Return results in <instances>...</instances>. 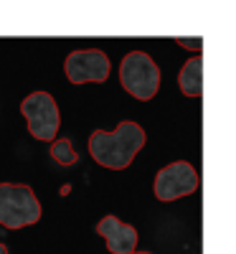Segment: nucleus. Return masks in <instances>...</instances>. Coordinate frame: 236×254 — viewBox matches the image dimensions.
Listing matches in <instances>:
<instances>
[{
  "instance_id": "f257e3e1",
  "label": "nucleus",
  "mask_w": 236,
  "mask_h": 254,
  "mask_svg": "<svg viewBox=\"0 0 236 254\" xmlns=\"http://www.w3.org/2000/svg\"><path fill=\"white\" fill-rule=\"evenodd\" d=\"M145 142H147V135L142 127L132 120H124L112 132L94 130L89 135V155L102 168L124 171V168H130L135 155L145 147Z\"/></svg>"
},
{
  "instance_id": "f03ea898",
  "label": "nucleus",
  "mask_w": 236,
  "mask_h": 254,
  "mask_svg": "<svg viewBox=\"0 0 236 254\" xmlns=\"http://www.w3.org/2000/svg\"><path fill=\"white\" fill-rule=\"evenodd\" d=\"M119 84L130 97L150 102L160 89V69L145 51H130L119 61Z\"/></svg>"
},
{
  "instance_id": "7ed1b4c3",
  "label": "nucleus",
  "mask_w": 236,
  "mask_h": 254,
  "mask_svg": "<svg viewBox=\"0 0 236 254\" xmlns=\"http://www.w3.org/2000/svg\"><path fill=\"white\" fill-rule=\"evenodd\" d=\"M41 203L31 186L0 183V224L5 229H23L38 224Z\"/></svg>"
},
{
  "instance_id": "20e7f679",
  "label": "nucleus",
  "mask_w": 236,
  "mask_h": 254,
  "mask_svg": "<svg viewBox=\"0 0 236 254\" xmlns=\"http://www.w3.org/2000/svg\"><path fill=\"white\" fill-rule=\"evenodd\" d=\"M201 188V176L198 171L193 168L188 160H176V163H168L165 168H160L153 190H155V198L163 203L170 201H178L183 196H190Z\"/></svg>"
},
{
  "instance_id": "39448f33",
  "label": "nucleus",
  "mask_w": 236,
  "mask_h": 254,
  "mask_svg": "<svg viewBox=\"0 0 236 254\" xmlns=\"http://www.w3.org/2000/svg\"><path fill=\"white\" fill-rule=\"evenodd\" d=\"M20 112L28 120V132L36 140L51 142L56 140L59 125H61V112L59 104L49 92H33L20 102Z\"/></svg>"
},
{
  "instance_id": "423d86ee",
  "label": "nucleus",
  "mask_w": 236,
  "mask_h": 254,
  "mask_svg": "<svg viewBox=\"0 0 236 254\" xmlns=\"http://www.w3.org/2000/svg\"><path fill=\"white\" fill-rule=\"evenodd\" d=\"M63 71L71 84H104L110 79L112 64L99 49H79L66 56Z\"/></svg>"
},
{
  "instance_id": "0eeeda50",
  "label": "nucleus",
  "mask_w": 236,
  "mask_h": 254,
  "mask_svg": "<svg viewBox=\"0 0 236 254\" xmlns=\"http://www.w3.org/2000/svg\"><path fill=\"white\" fill-rule=\"evenodd\" d=\"M97 234L104 237L107 249L112 254H132L137 249V229L132 224H124L117 216H104L97 224Z\"/></svg>"
},
{
  "instance_id": "6e6552de",
  "label": "nucleus",
  "mask_w": 236,
  "mask_h": 254,
  "mask_svg": "<svg viewBox=\"0 0 236 254\" xmlns=\"http://www.w3.org/2000/svg\"><path fill=\"white\" fill-rule=\"evenodd\" d=\"M178 87L185 97L198 99L203 94V59L193 56L190 61L183 64V69L178 74Z\"/></svg>"
},
{
  "instance_id": "1a4fd4ad",
  "label": "nucleus",
  "mask_w": 236,
  "mask_h": 254,
  "mask_svg": "<svg viewBox=\"0 0 236 254\" xmlns=\"http://www.w3.org/2000/svg\"><path fill=\"white\" fill-rule=\"evenodd\" d=\"M51 158H54L59 165H63V168L79 163V155H76V150H74V145H71L69 137H56V140H51Z\"/></svg>"
},
{
  "instance_id": "9d476101",
  "label": "nucleus",
  "mask_w": 236,
  "mask_h": 254,
  "mask_svg": "<svg viewBox=\"0 0 236 254\" xmlns=\"http://www.w3.org/2000/svg\"><path fill=\"white\" fill-rule=\"evenodd\" d=\"M183 49H193V51H201V38H176Z\"/></svg>"
},
{
  "instance_id": "9b49d317",
  "label": "nucleus",
  "mask_w": 236,
  "mask_h": 254,
  "mask_svg": "<svg viewBox=\"0 0 236 254\" xmlns=\"http://www.w3.org/2000/svg\"><path fill=\"white\" fill-rule=\"evenodd\" d=\"M0 254H10V252H8V247H5V244H0Z\"/></svg>"
},
{
  "instance_id": "f8f14e48",
  "label": "nucleus",
  "mask_w": 236,
  "mask_h": 254,
  "mask_svg": "<svg viewBox=\"0 0 236 254\" xmlns=\"http://www.w3.org/2000/svg\"><path fill=\"white\" fill-rule=\"evenodd\" d=\"M132 254H153V252H132Z\"/></svg>"
}]
</instances>
